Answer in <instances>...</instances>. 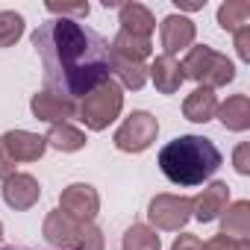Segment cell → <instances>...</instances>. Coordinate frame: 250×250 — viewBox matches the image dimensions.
<instances>
[{
  "label": "cell",
  "mask_w": 250,
  "mask_h": 250,
  "mask_svg": "<svg viewBox=\"0 0 250 250\" xmlns=\"http://www.w3.org/2000/svg\"><path fill=\"white\" fill-rule=\"evenodd\" d=\"M33 47L42 59L50 94L77 100L109 80V42L83 21L50 18L39 24Z\"/></svg>",
  "instance_id": "1"
},
{
  "label": "cell",
  "mask_w": 250,
  "mask_h": 250,
  "mask_svg": "<svg viewBox=\"0 0 250 250\" xmlns=\"http://www.w3.org/2000/svg\"><path fill=\"white\" fill-rule=\"evenodd\" d=\"M221 162H224L221 150L206 136H177L159 150L162 174L174 186H183V188L206 183L221 168Z\"/></svg>",
  "instance_id": "2"
},
{
  "label": "cell",
  "mask_w": 250,
  "mask_h": 250,
  "mask_svg": "<svg viewBox=\"0 0 250 250\" xmlns=\"http://www.w3.org/2000/svg\"><path fill=\"white\" fill-rule=\"evenodd\" d=\"M183 74L188 80H194L197 85L215 91V88L235 80V65L224 53L212 50L209 44H191L186 50V59H183Z\"/></svg>",
  "instance_id": "3"
},
{
  "label": "cell",
  "mask_w": 250,
  "mask_h": 250,
  "mask_svg": "<svg viewBox=\"0 0 250 250\" xmlns=\"http://www.w3.org/2000/svg\"><path fill=\"white\" fill-rule=\"evenodd\" d=\"M121 109H124V88L109 77L94 91H88L83 97V103H80V121L85 124L88 130L100 133V130H106L109 124L121 115Z\"/></svg>",
  "instance_id": "4"
},
{
  "label": "cell",
  "mask_w": 250,
  "mask_h": 250,
  "mask_svg": "<svg viewBox=\"0 0 250 250\" xmlns=\"http://www.w3.org/2000/svg\"><path fill=\"white\" fill-rule=\"evenodd\" d=\"M156 136H159V121L150 112L136 109V112H130L124 118V124L115 130L112 142H115V147L121 153H142L156 142Z\"/></svg>",
  "instance_id": "5"
},
{
  "label": "cell",
  "mask_w": 250,
  "mask_h": 250,
  "mask_svg": "<svg viewBox=\"0 0 250 250\" xmlns=\"http://www.w3.org/2000/svg\"><path fill=\"white\" fill-rule=\"evenodd\" d=\"M147 218L156 229L180 232L191 218V197L183 194H156L147 206Z\"/></svg>",
  "instance_id": "6"
},
{
  "label": "cell",
  "mask_w": 250,
  "mask_h": 250,
  "mask_svg": "<svg viewBox=\"0 0 250 250\" xmlns=\"http://www.w3.org/2000/svg\"><path fill=\"white\" fill-rule=\"evenodd\" d=\"M56 209H62L68 218H74V221H80V224H88V221H94L97 212H100V194H97V188L88 186V183H71L68 188H62Z\"/></svg>",
  "instance_id": "7"
},
{
  "label": "cell",
  "mask_w": 250,
  "mask_h": 250,
  "mask_svg": "<svg viewBox=\"0 0 250 250\" xmlns=\"http://www.w3.org/2000/svg\"><path fill=\"white\" fill-rule=\"evenodd\" d=\"M0 147L12 162H39L47 150L44 136L30 133V130H9L0 136Z\"/></svg>",
  "instance_id": "8"
},
{
  "label": "cell",
  "mask_w": 250,
  "mask_h": 250,
  "mask_svg": "<svg viewBox=\"0 0 250 250\" xmlns=\"http://www.w3.org/2000/svg\"><path fill=\"white\" fill-rule=\"evenodd\" d=\"M159 39H162V47L168 56H177L180 50H188L197 39V27L191 18L186 15H168L162 24H159Z\"/></svg>",
  "instance_id": "9"
},
{
  "label": "cell",
  "mask_w": 250,
  "mask_h": 250,
  "mask_svg": "<svg viewBox=\"0 0 250 250\" xmlns=\"http://www.w3.org/2000/svg\"><path fill=\"white\" fill-rule=\"evenodd\" d=\"M39 197H42V186H39V180L33 174L15 171L9 180H3V200H6L9 209L27 212V209H33L39 203Z\"/></svg>",
  "instance_id": "10"
},
{
  "label": "cell",
  "mask_w": 250,
  "mask_h": 250,
  "mask_svg": "<svg viewBox=\"0 0 250 250\" xmlns=\"http://www.w3.org/2000/svg\"><path fill=\"white\" fill-rule=\"evenodd\" d=\"M227 206H229V186L215 180L191 200V218H197L200 224H209V221L221 218V212Z\"/></svg>",
  "instance_id": "11"
},
{
  "label": "cell",
  "mask_w": 250,
  "mask_h": 250,
  "mask_svg": "<svg viewBox=\"0 0 250 250\" xmlns=\"http://www.w3.org/2000/svg\"><path fill=\"white\" fill-rule=\"evenodd\" d=\"M80 227H83L80 221L68 218L62 209H53V212H47V218L42 224V235H44L47 244H53L59 250H74L77 235H80Z\"/></svg>",
  "instance_id": "12"
},
{
  "label": "cell",
  "mask_w": 250,
  "mask_h": 250,
  "mask_svg": "<svg viewBox=\"0 0 250 250\" xmlns=\"http://www.w3.org/2000/svg\"><path fill=\"white\" fill-rule=\"evenodd\" d=\"M30 109L39 121L44 124H68V118L77 115V103L74 100H65L59 94H50V91H36L33 100H30Z\"/></svg>",
  "instance_id": "13"
},
{
  "label": "cell",
  "mask_w": 250,
  "mask_h": 250,
  "mask_svg": "<svg viewBox=\"0 0 250 250\" xmlns=\"http://www.w3.org/2000/svg\"><path fill=\"white\" fill-rule=\"evenodd\" d=\"M147 77L153 80V85H156L159 94H174V91H180V85L186 83V74H183L180 59H177V56H168V53H162V56H156V59L150 62Z\"/></svg>",
  "instance_id": "14"
},
{
  "label": "cell",
  "mask_w": 250,
  "mask_h": 250,
  "mask_svg": "<svg viewBox=\"0 0 250 250\" xmlns=\"http://www.w3.org/2000/svg\"><path fill=\"white\" fill-rule=\"evenodd\" d=\"M215 118L224 124L227 130H232V133L250 130V97H247V94H232V97H227L224 103H218Z\"/></svg>",
  "instance_id": "15"
},
{
  "label": "cell",
  "mask_w": 250,
  "mask_h": 250,
  "mask_svg": "<svg viewBox=\"0 0 250 250\" xmlns=\"http://www.w3.org/2000/svg\"><path fill=\"white\" fill-rule=\"evenodd\" d=\"M118 18H121V30L124 33L139 36V39H150L153 30H156V18H153V12L145 3H124Z\"/></svg>",
  "instance_id": "16"
},
{
  "label": "cell",
  "mask_w": 250,
  "mask_h": 250,
  "mask_svg": "<svg viewBox=\"0 0 250 250\" xmlns=\"http://www.w3.org/2000/svg\"><path fill=\"white\" fill-rule=\"evenodd\" d=\"M221 235L241 241L250 235V200H235L221 212Z\"/></svg>",
  "instance_id": "17"
},
{
  "label": "cell",
  "mask_w": 250,
  "mask_h": 250,
  "mask_svg": "<svg viewBox=\"0 0 250 250\" xmlns=\"http://www.w3.org/2000/svg\"><path fill=\"white\" fill-rule=\"evenodd\" d=\"M215 112H218V94H215L212 88L197 85V88L183 100V115H186L188 121H194V124H206V121H212Z\"/></svg>",
  "instance_id": "18"
},
{
  "label": "cell",
  "mask_w": 250,
  "mask_h": 250,
  "mask_svg": "<svg viewBox=\"0 0 250 250\" xmlns=\"http://www.w3.org/2000/svg\"><path fill=\"white\" fill-rule=\"evenodd\" d=\"M109 68L118 74V80H121L118 85H121V88L139 91V88H145V83H147V65H145V62L124 59V56H118V53L109 50Z\"/></svg>",
  "instance_id": "19"
},
{
  "label": "cell",
  "mask_w": 250,
  "mask_h": 250,
  "mask_svg": "<svg viewBox=\"0 0 250 250\" xmlns=\"http://www.w3.org/2000/svg\"><path fill=\"white\" fill-rule=\"evenodd\" d=\"M44 142H47V147H56L62 153H77V150H83L88 145L85 133L77 130L74 124H53L47 130V136H44Z\"/></svg>",
  "instance_id": "20"
},
{
  "label": "cell",
  "mask_w": 250,
  "mask_h": 250,
  "mask_svg": "<svg viewBox=\"0 0 250 250\" xmlns=\"http://www.w3.org/2000/svg\"><path fill=\"white\" fill-rule=\"evenodd\" d=\"M109 50L118 53V56H124V59H133V62H147L153 56L150 39H139V36H130V33H124V30L115 36V42H112Z\"/></svg>",
  "instance_id": "21"
},
{
  "label": "cell",
  "mask_w": 250,
  "mask_h": 250,
  "mask_svg": "<svg viewBox=\"0 0 250 250\" xmlns=\"http://www.w3.org/2000/svg\"><path fill=\"white\" fill-rule=\"evenodd\" d=\"M218 27L227 33H238L250 27V3L247 0H227L218 6Z\"/></svg>",
  "instance_id": "22"
},
{
  "label": "cell",
  "mask_w": 250,
  "mask_h": 250,
  "mask_svg": "<svg viewBox=\"0 0 250 250\" xmlns=\"http://www.w3.org/2000/svg\"><path fill=\"white\" fill-rule=\"evenodd\" d=\"M124 250H162V241L156 235L153 227H145V224H133L121 238Z\"/></svg>",
  "instance_id": "23"
},
{
  "label": "cell",
  "mask_w": 250,
  "mask_h": 250,
  "mask_svg": "<svg viewBox=\"0 0 250 250\" xmlns=\"http://www.w3.org/2000/svg\"><path fill=\"white\" fill-rule=\"evenodd\" d=\"M24 36V15L3 9L0 12V47H12Z\"/></svg>",
  "instance_id": "24"
},
{
  "label": "cell",
  "mask_w": 250,
  "mask_h": 250,
  "mask_svg": "<svg viewBox=\"0 0 250 250\" xmlns=\"http://www.w3.org/2000/svg\"><path fill=\"white\" fill-rule=\"evenodd\" d=\"M103 232L94 227V221H88V224H83L80 227V235H77V244H74V250H103Z\"/></svg>",
  "instance_id": "25"
},
{
  "label": "cell",
  "mask_w": 250,
  "mask_h": 250,
  "mask_svg": "<svg viewBox=\"0 0 250 250\" xmlns=\"http://www.w3.org/2000/svg\"><path fill=\"white\" fill-rule=\"evenodd\" d=\"M50 15H56V18H71V21H80V18H85L88 12H91V6L88 3H47L44 6Z\"/></svg>",
  "instance_id": "26"
},
{
  "label": "cell",
  "mask_w": 250,
  "mask_h": 250,
  "mask_svg": "<svg viewBox=\"0 0 250 250\" xmlns=\"http://www.w3.org/2000/svg\"><path fill=\"white\" fill-rule=\"evenodd\" d=\"M232 168H235L241 177L250 174V145H247V142H241V145L232 150Z\"/></svg>",
  "instance_id": "27"
},
{
  "label": "cell",
  "mask_w": 250,
  "mask_h": 250,
  "mask_svg": "<svg viewBox=\"0 0 250 250\" xmlns=\"http://www.w3.org/2000/svg\"><path fill=\"white\" fill-rule=\"evenodd\" d=\"M232 39H235V53H238V59H241V62H250V27L232 33Z\"/></svg>",
  "instance_id": "28"
},
{
  "label": "cell",
  "mask_w": 250,
  "mask_h": 250,
  "mask_svg": "<svg viewBox=\"0 0 250 250\" xmlns=\"http://www.w3.org/2000/svg\"><path fill=\"white\" fill-rule=\"evenodd\" d=\"M200 238L194 235V232H183V235H177L174 238V244H171V250H200Z\"/></svg>",
  "instance_id": "29"
},
{
  "label": "cell",
  "mask_w": 250,
  "mask_h": 250,
  "mask_svg": "<svg viewBox=\"0 0 250 250\" xmlns=\"http://www.w3.org/2000/svg\"><path fill=\"white\" fill-rule=\"evenodd\" d=\"M200 250H235V241H229L227 235H221V232H218V235H212L209 241H203V244H200Z\"/></svg>",
  "instance_id": "30"
},
{
  "label": "cell",
  "mask_w": 250,
  "mask_h": 250,
  "mask_svg": "<svg viewBox=\"0 0 250 250\" xmlns=\"http://www.w3.org/2000/svg\"><path fill=\"white\" fill-rule=\"evenodd\" d=\"M15 174V162L3 153V147H0V180H9Z\"/></svg>",
  "instance_id": "31"
},
{
  "label": "cell",
  "mask_w": 250,
  "mask_h": 250,
  "mask_svg": "<svg viewBox=\"0 0 250 250\" xmlns=\"http://www.w3.org/2000/svg\"><path fill=\"white\" fill-rule=\"evenodd\" d=\"M180 9H186V12H197V9H203L206 6V0H203V3H177Z\"/></svg>",
  "instance_id": "32"
},
{
  "label": "cell",
  "mask_w": 250,
  "mask_h": 250,
  "mask_svg": "<svg viewBox=\"0 0 250 250\" xmlns=\"http://www.w3.org/2000/svg\"><path fill=\"white\" fill-rule=\"evenodd\" d=\"M235 250H250V241H247V238H241V241H235Z\"/></svg>",
  "instance_id": "33"
},
{
  "label": "cell",
  "mask_w": 250,
  "mask_h": 250,
  "mask_svg": "<svg viewBox=\"0 0 250 250\" xmlns=\"http://www.w3.org/2000/svg\"><path fill=\"white\" fill-rule=\"evenodd\" d=\"M0 241H3V224H0Z\"/></svg>",
  "instance_id": "34"
}]
</instances>
